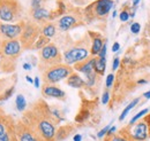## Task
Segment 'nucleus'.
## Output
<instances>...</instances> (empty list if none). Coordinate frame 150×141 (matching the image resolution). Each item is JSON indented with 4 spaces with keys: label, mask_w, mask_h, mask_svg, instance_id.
<instances>
[{
    "label": "nucleus",
    "mask_w": 150,
    "mask_h": 141,
    "mask_svg": "<svg viewBox=\"0 0 150 141\" xmlns=\"http://www.w3.org/2000/svg\"><path fill=\"white\" fill-rule=\"evenodd\" d=\"M24 27V22L20 21L18 23H2L0 21V41L20 39Z\"/></svg>",
    "instance_id": "obj_11"
},
{
    "label": "nucleus",
    "mask_w": 150,
    "mask_h": 141,
    "mask_svg": "<svg viewBox=\"0 0 150 141\" xmlns=\"http://www.w3.org/2000/svg\"><path fill=\"white\" fill-rule=\"evenodd\" d=\"M106 52H108V45H106V41L104 43V45H103V47H102V50H100V52L98 53V57H102V59H106Z\"/></svg>",
    "instance_id": "obj_34"
},
{
    "label": "nucleus",
    "mask_w": 150,
    "mask_h": 141,
    "mask_svg": "<svg viewBox=\"0 0 150 141\" xmlns=\"http://www.w3.org/2000/svg\"><path fill=\"white\" fill-rule=\"evenodd\" d=\"M105 141H129V139L125 138V137L121 135L120 133H115V134H113V135L106 137Z\"/></svg>",
    "instance_id": "obj_29"
},
{
    "label": "nucleus",
    "mask_w": 150,
    "mask_h": 141,
    "mask_svg": "<svg viewBox=\"0 0 150 141\" xmlns=\"http://www.w3.org/2000/svg\"><path fill=\"white\" fill-rule=\"evenodd\" d=\"M22 45L19 39H12V40H2L0 43V56L5 59L15 60L20 56L22 52Z\"/></svg>",
    "instance_id": "obj_12"
},
{
    "label": "nucleus",
    "mask_w": 150,
    "mask_h": 141,
    "mask_svg": "<svg viewBox=\"0 0 150 141\" xmlns=\"http://www.w3.org/2000/svg\"><path fill=\"white\" fill-rule=\"evenodd\" d=\"M114 6L113 0H95L90 2L83 13V17L86 22H93L94 20H103L105 18Z\"/></svg>",
    "instance_id": "obj_3"
},
{
    "label": "nucleus",
    "mask_w": 150,
    "mask_h": 141,
    "mask_svg": "<svg viewBox=\"0 0 150 141\" xmlns=\"http://www.w3.org/2000/svg\"><path fill=\"white\" fill-rule=\"evenodd\" d=\"M141 0H132V3H133V7H136L139 3H140Z\"/></svg>",
    "instance_id": "obj_46"
},
{
    "label": "nucleus",
    "mask_w": 150,
    "mask_h": 141,
    "mask_svg": "<svg viewBox=\"0 0 150 141\" xmlns=\"http://www.w3.org/2000/svg\"><path fill=\"white\" fill-rule=\"evenodd\" d=\"M73 141H82V135L81 134H75L73 137Z\"/></svg>",
    "instance_id": "obj_43"
},
{
    "label": "nucleus",
    "mask_w": 150,
    "mask_h": 141,
    "mask_svg": "<svg viewBox=\"0 0 150 141\" xmlns=\"http://www.w3.org/2000/svg\"><path fill=\"white\" fill-rule=\"evenodd\" d=\"M23 15V7L19 0H0V21L18 23Z\"/></svg>",
    "instance_id": "obj_4"
},
{
    "label": "nucleus",
    "mask_w": 150,
    "mask_h": 141,
    "mask_svg": "<svg viewBox=\"0 0 150 141\" xmlns=\"http://www.w3.org/2000/svg\"><path fill=\"white\" fill-rule=\"evenodd\" d=\"M84 76H86V86L94 87L95 85H96L97 79H98V75L95 71H93V72H90L88 75H84Z\"/></svg>",
    "instance_id": "obj_26"
},
{
    "label": "nucleus",
    "mask_w": 150,
    "mask_h": 141,
    "mask_svg": "<svg viewBox=\"0 0 150 141\" xmlns=\"http://www.w3.org/2000/svg\"><path fill=\"white\" fill-rule=\"evenodd\" d=\"M110 127H111V124H109V125H106L105 127H103V128L97 133V137H98L99 139H100V138H103V137H105V135L108 134V132H109Z\"/></svg>",
    "instance_id": "obj_33"
},
{
    "label": "nucleus",
    "mask_w": 150,
    "mask_h": 141,
    "mask_svg": "<svg viewBox=\"0 0 150 141\" xmlns=\"http://www.w3.org/2000/svg\"><path fill=\"white\" fill-rule=\"evenodd\" d=\"M31 68H33V66H31L30 63H24V64H23V69H24V70L29 71V70H31Z\"/></svg>",
    "instance_id": "obj_42"
},
{
    "label": "nucleus",
    "mask_w": 150,
    "mask_h": 141,
    "mask_svg": "<svg viewBox=\"0 0 150 141\" xmlns=\"http://www.w3.org/2000/svg\"><path fill=\"white\" fill-rule=\"evenodd\" d=\"M72 1H74L76 5H87L90 0H72Z\"/></svg>",
    "instance_id": "obj_39"
},
{
    "label": "nucleus",
    "mask_w": 150,
    "mask_h": 141,
    "mask_svg": "<svg viewBox=\"0 0 150 141\" xmlns=\"http://www.w3.org/2000/svg\"><path fill=\"white\" fill-rule=\"evenodd\" d=\"M40 36V25L35 21L24 22L23 31L20 37V43L23 50H33L35 43L37 41L38 37Z\"/></svg>",
    "instance_id": "obj_7"
},
{
    "label": "nucleus",
    "mask_w": 150,
    "mask_h": 141,
    "mask_svg": "<svg viewBox=\"0 0 150 141\" xmlns=\"http://www.w3.org/2000/svg\"><path fill=\"white\" fill-rule=\"evenodd\" d=\"M119 67H120V57L115 56V57L113 59V62H112V70L113 71L118 70Z\"/></svg>",
    "instance_id": "obj_35"
},
{
    "label": "nucleus",
    "mask_w": 150,
    "mask_h": 141,
    "mask_svg": "<svg viewBox=\"0 0 150 141\" xmlns=\"http://www.w3.org/2000/svg\"><path fill=\"white\" fill-rule=\"evenodd\" d=\"M118 133H120L125 138L133 141H147L149 138L148 127H147V124L143 119L137 121L133 125L128 124L127 126L122 127Z\"/></svg>",
    "instance_id": "obj_8"
},
{
    "label": "nucleus",
    "mask_w": 150,
    "mask_h": 141,
    "mask_svg": "<svg viewBox=\"0 0 150 141\" xmlns=\"http://www.w3.org/2000/svg\"><path fill=\"white\" fill-rule=\"evenodd\" d=\"M51 10L46 9L45 7H40L37 9H31L30 10V15L33 20L36 22V23H45V22H49L51 21Z\"/></svg>",
    "instance_id": "obj_15"
},
{
    "label": "nucleus",
    "mask_w": 150,
    "mask_h": 141,
    "mask_svg": "<svg viewBox=\"0 0 150 141\" xmlns=\"http://www.w3.org/2000/svg\"><path fill=\"white\" fill-rule=\"evenodd\" d=\"M117 13H118L117 10H113V13H112V17H115V16H117Z\"/></svg>",
    "instance_id": "obj_47"
},
{
    "label": "nucleus",
    "mask_w": 150,
    "mask_h": 141,
    "mask_svg": "<svg viewBox=\"0 0 150 141\" xmlns=\"http://www.w3.org/2000/svg\"><path fill=\"white\" fill-rule=\"evenodd\" d=\"M136 84L137 85H146V84H148V80L147 79H139V80H136Z\"/></svg>",
    "instance_id": "obj_40"
},
{
    "label": "nucleus",
    "mask_w": 150,
    "mask_h": 141,
    "mask_svg": "<svg viewBox=\"0 0 150 141\" xmlns=\"http://www.w3.org/2000/svg\"><path fill=\"white\" fill-rule=\"evenodd\" d=\"M15 105H16V109L19 110L20 112H23V111H25V109H27V100H25V98H24L22 94H19V95H16Z\"/></svg>",
    "instance_id": "obj_25"
},
{
    "label": "nucleus",
    "mask_w": 150,
    "mask_h": 141,
    "mask_svg": "<svg viewBox=\"0 0 150 141\" xmlns=\"http://www.w3.org/2000/svg\"><path fill=\"white\" fill-rule=\"evenodd\" d=\"M114 75L113 73H109L108 77H106V80H105V86L106 88H111L113 86V83H114Z\"/></svg>",
    "instance_id": "obj_31"
},
{
    "label": "nucleus",
    "mask_w": 150,
    "mask_h": 141,
    "mask_svg": "<svg viewBox=\"0 0 150 141\" xmlns=\"http://www.w3.org/2000/svg\"><path fill=\"white\" fill-rule=\"evenodd\" d=\"M86 35L81 40L75 41L72 46H69L62 55V62L68 66H75L84 60H87L90 55V38Z\"/></svg>",
    "instance_id": "obj_2"
},
{
    "label": "nucleus",
    "mask_w": 150,
    "mask_h": 141,
    "mask_svg": "<svg viewBox=\"0 0 150 141\" xmlns=\"http://www.w3.org/2000/svg\"><path fill=\"white\" fill-rule=\"evenodd\" d=\"M42 93L46 98H53V99H58V100H65L66 99V93L61 88L57 87L54 85L44 84L43 88H42Z\"/></svg>",
    "instance_id": "obj_14"
},
{
    "label": "nucleus",
    "mask_w": 150,
    "mask_h": 141,
    "mask_svg": "<svg viewBox=\"0 0 150 141\" xmlns=\"http://www.w3.org/2000/svg\"><path fill=\"white\" fill-rule=\"evenodd\" d=\"M89 36L91 37V46H90V56H97L98 53L100 52L104 43L106 40L103 39V37L99 34H94L89 32Z\"/></svg>",
    "instance_id": "obj_16"
},
{
    "label": "nucleus",
    "mask_w": 150,
    "mask_h": 141,
    "mask_svg": "<svg viewBox=\"0 0 150 141\" xmlns=\"http://www.w3.org/2000/svg\"><path fill=\"white\" fill-rule=\"evenodd\" d=\"M0 141H18L15 122L0 109Z\"/></svg>",
    "instance_id": "obj_10"
},
{
    "label": "nucleus",
    "mask_w": 150,
    "mask_h": 141,
    "mask_svg": "<svg viewBox=\"0 0 150 141\" xmlns=\"http://www.w3.org/2000/svg\"><path fill=\"white\" fill-rule=\"evenodd\" d=\"M149 112V109L148 108H146V109H142L141 111H139L136 115H134L133 117H132V119L129 121V125H133V124H135L137 121H140L142 117H144Z\"/></svg>",
    "instance_id": "obj_27"
},
{
    "label": "nucleus",
    "mask_w": 150,
    "mask_h": 141,
    "mask_svg": "<svg viewBox=\"0 0 150 141\" xmlns=\"http://www.w3.org/2000/svg\"><path fill=\"white\" fill-rule=\"evenodd\" d=\"M66 83L68 86L74 88H83L86 87V80L77 73V72H73L67 79H66Z\"/></svg>",
    "instance_id": "obj_19"
},
{
    "label": "nucleus",
    "mask_w": 150,
    "mask_h": 141,
    "mask_svg": "<svg viewBox=\"0 0 150 141\" xmlns=\"http://www.w3.org/2000/svg\"><path fill=\"white\" fill-rule=\"evenodd\" d=\"M110 98H111L110 91H109V89H106V91L103 93V95H102V103H103V105H108V103H109V101H110Z\"/></svg>",
    "instance_id": "obj_32"
},
{
    "label": "nucleus",
    "mask_w": 150,
    "mask_h": 141,
    "mask_svg": "<svg viewBox=\"0 0 150 141\" xmlns=\"http://www.w3.org/2000/svg\"><path fill=\"white\" fill-rule=\"evenodd\" d=\"M16 82V77L13 76L11 78H0V101L6 100V92L14 86Z\"/></svg>",
    "instance_id": "obj_18"
},
{
    "label": "nucleus",
    "mask_w": 150,
    "mask_h": 141,
    "mask_svg": "<svg viewBox=\"0 0 150 141\" xmlns=\"http://www.w3.org/2000/svg\"><path fill=\"white\" fill-rule=\"evenodd\" d=\"M40 34L47 38H53L57 35V25L52 22H45L40 27Z\"/></svg>",
    "instance_id": "obj_21"
},
{
    "label": "nucleus",
    "mask_w": 150,
    "mask_h": 141,
    "mask_svg": "<svg viewBox=\"0 0 150 141\" xmlns=\"http://www.w3.org/2000/svg\"><path fill=\"white\" fill-rule=\"evenodd\" d=\"M106 70V59H102L96 56L95 57V64H94V71L98 76H103Z\"/></svg>",
    "instance_id": "obj_22"
},
{
    "label": "nucleus",
    "mask_w": 150,
    "mask_h": 141,
    "mask_svg": "<svg viewBox=\"0 0 150 141\" xmlns=\"http://www.w3.org/2000/svg\"><path fill=\"white\" fill-rule=\"evenodd\" d=\"M142 96H143V99L149 100V99H150V89H149V91H147L146 93H143V95H142Z\"/></svg>",
    "instance_id": "obj_44"
},
{
    "label": "nucleus",
    "mask_w": 150,
    "mask_h": 141,
    "mask_svg": "<svg viewBox=\"0 0 150 141\" xmlns=\"http://www.w3.org/2000/svg\"><path fill=\"white\" fill-rule=\"evenodd\" d=\"M21 119L28 124L44 141H56L58 122L45 101L38 100L35 102L25 110Z\"/></svg>",
    "instance_id": "obj_1"
},
{
    "label": "nucleus",
    "mask_w": 150,
    "mask_h": 141,
    "mask_svg": "<svg viewBox=\"0 0 150 141\" xmlns=\"http://www.w3.org/2000/svg\"><path fill=\"white\" fill-rule=\"evenodd\" d=\"M119 50H120V44H119L118 41H115V43L112 45V52L113 53H115V52H118Z\"/></svg>",
    "instance_id": "obj_37"
},
{
    "label": "nucleus",
    "mask_w": 150,
    "mask_h": 141,
    "mask_svg": "<svg viewBox=\"0 0 150 141\" xmlns=\"http://www.w3.org/2000/svg\"><path fill=\"white\" fill-rule=\"evenodd\" d=\"M141 31V24L139 22H134L131 24V32L133 35H137Z\"/></svg>",
    "instance_id": "obj_30"
},
{
    "label": "nucleus",
    "mask_w": 150,
    "mask_h": 141,
    "mask_svg": "<svg viewBox=\"0 0 150 141\" xmlns=\"http://www.w3.org/2000/svg\"><path fill=\"white\" fill-rule=\"evenodd\" d=\"M140 100H141V98H136V99H134L132 102H129V103L127 105V107L122 110V112H121V114H120V116H119V121H120V122H122V121L126 118V116L128 115V112L131 111L133 108H135V107L139 105Z\"/></svg>",
    "instance_id": "obj_23"
},
{
    "label": "nucleus",
    "mask_w": 150,
    "mask_h": 141,
    "mask_svg": "<svg viewBox=\"0 0 150 141\" xmlns=\"http://www.w3.org/2000/svg\"><path fill=\"white\" fill-rule=\"evenodd\" d=\"M115 132H117V127L115 126H111L110 130H109V132H108V134H106V137H110V135L115 134Z\"/></svg>",
    "instance_id": "obj_38"
},
{
    "label": "nucleus",
    "mask_w": 150,
    "mask_h": 141,
    "mask_svg": "<svg viewBox=\"0 0 150 141\" xmlns=\"http://www.w3.org/2000/svg\"><path fill=\"white\" fill-rule=\"evenodd\" d=\"M75 130V127L73 125H64L61 127H59L57 130L56 133V141H61L65 140L66 138L69 137V134Z\"/></svg>",
    "instance_id": "obj_20"
},
{
    "label": "nucleus",
    "mask_w": 150,
    "mask_h": 141,
    "mask_svg": "<svg viewBox=\"0 0 150 141\" xmlns=\"http://www.w3.org/2000/svg\"><path fill=\"white\" fill-rule=\"evenodd\" d=\"M84 22V17H83V13H68L62 15L61 17L58 18L57 21V29L60 32H67L74 28H77L80 25H82Z\"/></svg>",
    "instance_id": "obj_9"
},
{
    "label": "nucleus",
    "mask_w": 150,
    "mask_h": 141,
    "mask_svg": "<svg viewBox=\"0 0 150 141\" xmlns=\"http://www.w3.org/2000/svg\"><path fill=\"white\" fill-rule=\"evenodd\" d=\"M95 57L96 56H89L87 60L80 62V63H76L74 67V71H79L83 75H88L90 72L94 71V64H95Z\"/></svg>",
    "instance_id": "obj_17"
},
{
    "label": "nucleus",
    "mask_w": 150,
    "mask_h": 141,
    "mask_svg": "<svg viewBox=\"0 0 150 141\" xmlns=\"http://www.w3.org/2000/svg\"><path fill=\"white\" fill-rule=\"evenodd\" d=\"M129 8L127 7H125V8H122V10L120 12V14H119V20L121 21V22H127L128 20H129Z\"/></svg>",
    "instance_id": "obj_28"
},
{
    "label": "nucleus",
    "mask_w": 150,
    "mask_h": 141,
    "mask_svg": "<svg viewBox=\"0 0 150 141\" xmlns=\"http://www.w3.org/2000/svg\"><path fill=\"white\" fill-rule=\"evenodd\" d=\"M73 72H74V68L72 66L60 63L43 71V82L44 84L54 85L64 79H67Z\"/></svg>",
    "instance_id": "obj_6"
},
{
    "label": "nucleus",
    "mask_w": 150,
    "mask_h": 141,
    "mask_svg": "<svg viewBox=\"0 0 150 141\" xmlns=\"http://www.w3.org/2000/svg\"><path fill=\"white\" fill-rule=\"evenodd\" d=\"M0 64H1V56H0Z\"/></svg>",
    "instance_id": "obj_48"
},
{
    "label": "nucleus",
    "mask_w": 150,
    "mask_h": 141,
    "mask_svg": "<svg viewBox=\"0 0 150 141\" xmlns=\"http://www.w3.org/2000/svg\"><path fill=\"white\" fill-rule=\"evenodd\" d=\"M62 63V55L56 44L50 43L39 52V70L42 72L50 67Z\"/></svg>",
    "instance_id": "obj_5"
},
{
    "label": "nucleus",
    "mask_w": 150,
    "mask_h": 141,
    "mask_svg": "<svg viewBox=\"0 0 150 141\" xmlns=\"http://www.w3.org/2000/svg\"><path fill=\"white\" fill-rule=\"evenodd\" d=\"M0 43H1V41H0Z\"/></svg>",
    "instance_id": "obj_49"
},
{
    "label": "nucleus",
    "mask_w": 150,
    "mask_h": 141,
    "mask_svg": "<svg viewBox=\"0 0 150 141\" xmlns=\"http://www.w3.org/2000/svg\"><path fill=\"white\" fill-rule=\"evenodd\" d=\"M51 43V39L50 38H47V37H45V36H43L40 34V36L38 37L37 41L35 43V45H34V47H33V50H42V48H44L46 45H49Z\"/></svg>",
    "instance_id": "obj_24"
},
{
    "label": "nucleus",
    "mask_w": 150,
    "mask_h": 141,
    "mask_svg": "<svg viewBox=\"0 0 150 141\" xmlns=\"http://www.w3.org/2000/svg\"><path fill=\"white\" fill-rule=\"evenodd\" d=\"M143 121L147 124V127H148V132H149V137H150V112H148V114L144 116Z\"/></svg>",
    "instance_id": "obj_36"
},
{
    "label": "nucleus",
    "mask_w": 150,
    "mask_h": 141,
    "mask_svg": "<svg viewBox=\"0 0 150 141\" xmlns=\"http://www.w3.org/2000/svg\"><path fill=\"white\" fill-rule=\"evenodd\" d=\"M25 79H27V82H28V83H30V84H33V83H34V79H33L30 76H25Z\"/></svg>",
    "instance_id": "obj_45"
},
{
    "label": "nucleus",
    "mask_w": 150,
    "mask_h": 141,
    "mask_svg": "<svg viewBox=\"0 0 150 141\" xmlns=\"http://www.w3.org/2000/svg\"><path fill=\"white\" fill-rule=\"evenodd\" d=\"M15 133H16L18 141H44L22 119L15 123Z\"/></svg>",
    "instance_id": "obj_13"
},
{
    "label": "nucleus",
    "mask_w": 150,
    "mask_h": 141,
    "mask_svg": "<svg viewBox=\"0 0 150 141\" xmlns=\"http://www.w3.org/2000/svg\"><path fill=\"white\" fill-rule=\"evenodd\" d=\"M34 84H35V87H36V88H39V86H40L39 77H35V79H34Z\"/></svg>",
    "instance_id": "obj_41"
}]
</instances>
